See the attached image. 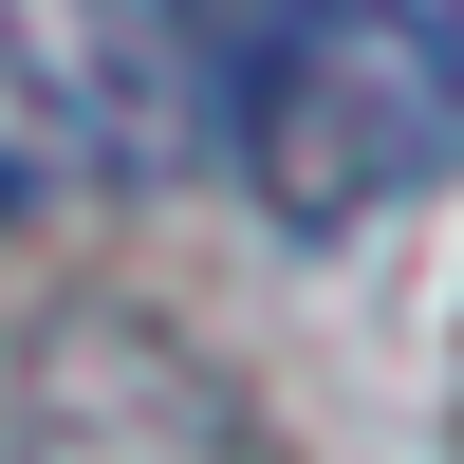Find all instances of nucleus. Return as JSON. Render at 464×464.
<instances>
[{
  "instance_id": "f03ea898",
  "label": "nucleus",
  "mask_w": 464,
  "mask_h": 464,
  "mask_svg": "<svg viewBox=\"0 0 464 464\" xmlns=\"http://www.w3.org/2000/svg\"><path fill=\"white\" fill-rule=\"evenodd\" d=\"M0 93L93 168L205 149V0H0Z\"/></svg>"
},
{
  "instance_id": "f257e3e1",
  "label": "nucleus",
  "mask_w": 464,
  "mask_h": 464,
  "mask_svg": "<svg viewBox=\"0 0 464 464\" xmlns=\"http://www.w3.org/2000/svg\"><path fill=\"white\" fill-rule=\"evenodd\" d=\"M205 149L260 186V223L353 242L372 205L464 168V0H223Z\"/></svg>"
}]
</instances>
